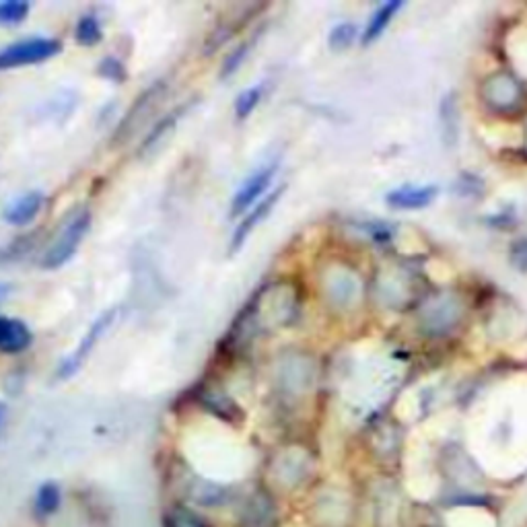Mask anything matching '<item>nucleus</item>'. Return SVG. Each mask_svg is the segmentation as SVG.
Segmentation results:
<instances>
[{
    "label": "nucleus",
    "mask_w": 527,
    "mask_h": 527,
    "mask_svg": "<svg viewBox=\"0 0 527 527\" xmlns=\"http://www.w3.org/2000/svg\"><path fill=\"white\" fill-rule=\"evenodd\" d=\"M299 313V291L293 283H272L260 289L245 307L239 311L229 334L225 336V348H243L260 332L287 328L295 322Z\"/></svg>",
    "instance_id": "1"
},
{
    "label": "nucleus",
    "mask_w": 527,
    "mask_h": 527,
    "mask_svg": "<svg viewBox=\"0 0 527 527\" xmlns=\"http://www.w3.org/2000/svg\"><path fill=\"white\" fill-rule=\"evenodd\" d=\"M466 313L468 307L460 293L427 295L416 305V328L427 338H445L462 326Z\"/></svg>",
    "instance_id": "2"
},
{
    "label": "nucleus",
    "mask_w": 527,
    "mask_h": 527,
    "mask_svg": "<svg viewBox=\"0 0 527 527\" xmlns=\"http://www.w3.org/2000/svg\"><path fill=\"white\" fill-rule=\"evenodd\" d=\"M480 101L495 116H515L525 108L527 91L511 70H497L480 83Z\"/></svg>",
    "instance_id": "3"
},
{
    "label": "nucleus",
    "mask_w": 527,
    "mask_h": 527,
    "mask_svg": "<svg viewBox=\"0 0 527 527\" xmlns=\"http://www.w3.org/2000/svg\"><path fill=\"white\" fill-rule=\"evenodd\" d=\"M420 280L416 272L404 264H388L377 272L375 295L377 301L390 311H404L414 305Z\"/></svg>",
    "instance_id": "4"
},
{
    "label": "nucleus",
    "mask_w": 527,
    "mask_h": 527,
    "mask_svg": "<svg viewBox=\"0 0 527 527\" xmlns=\"http://www.w3.org/2000/svg\"><path fill=\"white\" fill-rule=\"evenodd\" d=\"M89 229H91V210L89 208L75 210V213L62 223L56 237L50 241L48 250L42 258V268L46 270L62 268L70 258L77 254L79 245L87 237Z\"/></svg>",
    "instance_id": "5"
},
{
    "label": "nucleus",
    "mask_w": 527,
    "mask_h": 527,
    "mask_svg": "<svg viewBox=\"0 0 527 527\" xmlns=\"http://www.w3.org/2000/svg\"><path fill=\"white\" fill-rule=\"evenodd\" d=\"M324 289L328 301L336 309H353L363 297V278L348 264H334L324 276Z\"/></svg>",
    "instance_id": "6"
},
{
    "label": "nucleus",
    "mask_w": 527,
    "mask_h": 527,
    "mask_svg": "<svg viewBox=\"0 0 527 527\" xmlns=\"http://www.w3.org/2000/svg\"><path fill=\"white\" fill-rule=\"evenodd\" d=\"M62 52V44L52 38H29L0 48V73L21 66L42 64Z\"/></svg>",
    "instance_id": "7"
},
{
    "label": "nucleus",
    "mask_w": 527,
    "mask_h": 527,
    "mask_svg": "<svg viewBox=\"0 0 527 527\" xmlns=\"http://www.w3.org/2000/svg\"><path fill=\"white\" fill-rule=\"evenodd\" d=\"M118 318V309H108V311H103L99 318L91 324V328L85 332V336L81 338L79 346L73 350V353H70L58 367L56 375L60 379H70L73 375L79 373V369L87 363V359L91 357V353L95 350L97 342L103 338V334L108 332L114 322Z\"/></svg>",
    "instance_id": "8"
},
{
    "label": "nucleus",
    "mask_w": 527,
    "mask_h": 527,
    "mask_svg": "<svg viewBox=\"0 0 527 527\" xmlns=\"http://www.w3.org/2000/svg\"><path fill=\"white\" fill-rule=\"evenodd\" d=\"M320 523L324 527H353L361 515V505L344 488H330L318 503Z\"/></svg>",
    "instance_id": "9"
},
{
    "label": "nucleus",
    "mask_w": 527,
    "mask_h": 527,
    "mask_svg": "<svg viewBox=\"0 0 527 527\" xmlns=\"http://www.w3.org/2000/svg\"><path fill=\"white\" fill-rule=\"evenodd\" d=\"M280 169V161L274 159L262 167H258L254 173L243 180L239 190L231 198V217L245 215L250 208H254L268 192L270 184L274 182L276 173Z\"/></svg>",
    "instance_id": "10"
},
{
    "label": "nucleus",
    "mask_w": 527,
    "mask_h": 527,
    "mask_svg": "<svg viewBox=\"0 0 527 527\" xmlns=\"http://www.w3.org/2000/svg\"><path fill=\"white\" fill-rule=\"evenodd\" d=\"M264 9V5H245V7H235L233 13L225 15L219 19V23L215 25V29L210 31L208 40L204 42V50L202 54L204 56H210L215 54L219 48H223L231 38H235V35L248 25L260 11Z\"/></svg>",
    "instance_id": "11"
},
{
    "label": "nucleus",
    "mask_w": 527,
    "mask_h": 527,
    "mask_svg": "<svg viewBox=\"0 0 527 527\" xmlns=\"http://www.w3.org/2000/svg\"><path fill=\"white\" fill-rule=\"evenodd\" d=\"M163 91H165V81H157L143 95L136 97V101L132 103V108L128 110V114L124 116V120L120 122L118 130L114 134V145L126 143V140L138 130V126L145 122L147 114L153 112L157 101L163 97Z\"/></svg>",
    "instance_id": "12"
},
{
    "label": "nucleus",
    "mask_w": 527,
    "mask_h": 527,
    "mask_svg": "<svg viewBox=\"0 0 527 527\" xmlns=\"http://www.w3.org/2000/svg\"><path fill=\"white\" fill-rule=\"evenodd\" d=\"M285 188H278L270 194H266L254 208H250L248 213H245L239 221V225L235 227L233 235H231V243H229V252L231 254H237L241 248H243V243L250 239V235L268 219V215H272V210L276 208L280 196H283Z\"/></svg>",
    "instance_id": "13"
},
{
    "label": "nucleus",
    "mask_w": 527,
    "mask_h": 527,
    "mask_svg": "<svg viewBox=\"0 0 527 527\" xmlns=\"http://www.w3.org/2000/svg\"><path fill=\"white\" fill-rule=\"evenodd\" d=\"M375 455L383 468L388 472H394L400 466L402 460V449H404V433L396 423H381L373 437Z\"/></svg>",
    "instance_id": "14"
},
{
    "label": "nucleus",
    "mask_w": 527,
    "mask_h": 527,
    "mask_svg": "<svg viewBox=\"0 0 527 527\" xmlns=\"http://www.w3.org/2000/svg\"><path fill=\"white\" fill-rule=\"evenodd\" d=\"M437 196H439V188L435 184L402 186V188L388 192L385 202H388V206L394 210H420V208H427L429 204H433Z\"/></svg>",
    "instance_id": "15"
},
{
    "label": "nucleus",
    "mask_w": 527,
    "mask_h": 527,
    "mask_svg": "<svg viewBox=\"0 0 527 527\" xmlns=\"http://www.w3.org/2000/svg\"><path fill=\"white\" fill-rule=\"evenodd\" d=\"M460 103L455 93H447L441 103H439V130H441V140L447 149H453L460 140Z\"/></svg>",
    "instance_id": "16"
},
{
    "label": "nucleus",
    "mask_w": 527,
    "mask_h": 527,
    "mask_svg": "<svg viewBox=\"0 0 527 527\" xmlns=\"http://www.w3.org/2000/svg\"><path fill=\"white\" fill-rule=\"evenodd\" d=\"M31 342L33 334L23 322L0 315V353L19 355L31 346Z\"/></svg>",
    "instance_id": "17"
},
{
    "label": "nucleus",
    "mask_w": 527,
    "mask_h": 527,
    "mask_svg": "<svg viewBox=\"0 0 527 527\" xmlns=\"http://www.w3.org/2000/svg\"><path fill=\"white\" fill-rule=\"evenodd\" d=\"M406 7L404 0H388V3L379 5L373 15L369 17V23L361 35V42L363 46H369L373 42H377L381 35L388 31V27L392 25V21L400 15V11Z\"/></svg>",
    "instance_id": "18"
},
{
    "label": "nucleus",
    "mask_w": 527,
    "mask_h": 527,
    "mask_svg": "<svg viewBox=\"0 0 527 527\" xmlns=\"http://www.w3.org/2000/svg\"><path fill=\"white\" fill-rule=\"evenodd\" d=\"M42 206H44V194L42 192H27L21 198H17L5 210L3 219L13 227H25L40 215Z\"/></svg>",
    "instance_id": "19"
},
{
    "label": "nucleus",
    "mask_w": 527,
    "mask_h": 527,
    "mask_svg": "<svg viewBox=\"0 0 527 527\" xmlns=\"http://www.w3.org/2000/svg\"><path fill=\"white\" fill-rule=\"evenodd\" d=\"M194 103H196V99H194V101H186V103H182L180 108L175 110V112H169L167 116H163V118L159 120V124H155V128L145 136L143 147H140V155H145V153L157 149L161 140H163V138H165L175 126H178V122L186 116V112L192 108Z\"/></svg>",
    "instance_id": "20"
},
{
    "label": "nucleus",
    "mask_w": 527,
    "mask_h": 527,
    "mask_svg": "<svg viewBox=\"0 0 527 527\" xmlns=\"http://www.w3.org/2000/svg\"><path fill=\"white\" fill-rule=\"evenodd\" d=\"M202 404L206 406V410H210L225 420H233L241 412V408L227 394H221V392H204Z\"/></svg>",
    "instance_id": "21"
},
{
    "label": "nucleus",
    "mask_w": 527,
    "mask_h": 527,
    "mask_svg": "<svg viewBox=\"0 0 527 527\" xmlns=\"http://www.w3.org/2000/svg\"><path fill=\"white\" fill-rule=\"evenodd\" d=\"M75 38L81 46L91 48L103 40V27L95 15H83L75 27Z\"/></svg>",
    "instance_id": "22"
},
{
    "label": "nucleus",
    "mask_w": 527,
    "mask_h": 527,
    "mask_svg": "<svg viewBox=\"0 0 527 527\" xmlns=\"http://www.w3.org/2000/svg\"><path fill=\"white\" fill-rule=\"evenodd\" d=\"M264 97V85H256L245 89L237 95L235 99V116L237 120H248L252 116V112L258 108L260 101Z\"/></svg>",
    "instance_id": "23"
},
{
    "label": "nucleus",
    "mask_w": 527,
    "mask_h": 527,
    "mask_svg": "<svg viewBox=\"0 0 527 527\" xmlns=\"http://www.w3.org/2000/svg\"><path fill=\"white\" fill-rule=\"evenodd\" d=\"M359 38V29L353 23H338L332 27L328 44L334 52H344L353 46Z\"/></svg>",
    "instance_id": "24"
},
{
    "label": "nucleus",
    "mask_w": 527,
    "mask_h": 527,
    "mask_svg": "<svg viewBox=\"0 0 527 527\" xmlns=\"http://www.w3.org/2000/svg\"><path fill=\"white\" fill-rule=\"evenodd\" d=\"M258 38H260V35H256V38H252V40H248V42L239 44L235 50H231V52L227 54V58H225V62H223V66H221V73H219L221 79H229L231 75L237 73V70L241 68V64L245 62V58H248L250 48L258 42Z\"/></svg>",
    "instance_id": "25"
},
{
    "label": "nucleus",
    "mask_w": 527,
    "mask_h": 527,
    "mask_svg": "<svg viewBox=\"0 0 527 527\" xmlns=\"http://www.w3.org/2000/svg\"><path fill=\"white\" fill-rule=\"evenodd\" d=\"M31 5L27 0H3L0 3V25H17L27 19Z\"/></svg>",
    "instance_id": "26"
},
{
    "label": "nucleus",
    "mask_w": 527,
    "mask_h": 527,
    "mask_svg": "<svg viewBox=\"0 0 527 527\" xmlns=\"http://www.w3.org/2000/svg\"><path fill=\"white\" fill-rule=\"evenodd\" d=\"M60 507V488L54 482H46L40 486L38 497H35V509L42 515H54Z\"/></svg>",
    "instance_id": "27"
},
{
    "label": "nucleus",
    "mask_w": 527,
    "mask_h": 527,
    "mask_svg": "<svg viewBox=\"0 0 527 527\" xmlns=\"http://www.w3.org/2000/svg\"><path fill=\"white\" fill-rule=\"evenodd\" d=\"M97 73L99 77L103 79H108L112 83H124L126 81V66L122 60L114 58V56H108V58H103L97 66Z\"/></svg>",
    "instance_id": "28"
},
{
    "label": "nucleus",
    "mask_w": 527,
    "mask_h": 527,
    "mask_svg": "<svg viewBox=\"0 0 527 527\" xmlns=\"http://www.w3.org/2000/svg\"><path fill=\"white\" fill-rule=\"evenodd\" d=\"M509 262L513 268L527 272V237H519L509 248Z\"/></svg>",
    "instance_id": "29"
},
{
    "label": "nucleus",
    "mask_w": 527,
    "mask_h": 527,
    "mask_svg": "<svg viewBox=\"0 0 527 527\" xmlns=\"http://www.w3.org/2000/svg\"><path fill=\"white\" fill-rule=\"evenodd\" d=\"M171 525L173 527H204V523L188 509H175L171 515Z\"/></svg>",
    "instance_id": "30"
},
{
    "label": "nucleus",
    "mask_w": 527,
    "mask_h": 527,
    "mask_svg": "<svg viewBox=\"0 0 527 527\" xmlns=\"http://www.w3.org/2000/svg\"><path fill=\"white\" fill-rule=\"evenodd\" d=\"M11 295V285L7 283H0V305H3L7 301V297Z\"/></svg>",
    "instance_id": "31"
},
{
    "label": "nucleus",
    "mask_w": 527,
    "mask_h": 527,
    "mask_svg": "<svg viewBox=\"0 0 527 527\" xmlns=\"http://www.w3.org/2000/svg\"><path fill=\"white\" fill-rule=\"evenodd\" d=\"M5 418H7V408L5 404L0 402V433H3V427H5Z\"/></svg>",
    "instance_id": "32"
},
{
    "label": "nucleus",
    "mask_w": 527,
    "mask_h": 527,
    "mask_svg": "<svg viewBox=\"0 0 527 527\" xmlns=\"http://www.w3.org/2000/svg\"><path fill=\"white\" fill-rule=\"evenodd\" d=\"M523 143H525V151H527V120H525V128H523Z\"/></svg>",
    "instance_id": "33"
}]
</instances>
